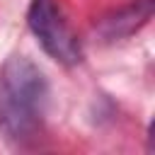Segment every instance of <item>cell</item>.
Wrapping results in <instances>:
<instances>
[{
  "instance_id": "1",
  "label": "cell",
  "mask_w": 155,
  "mask_h": 155,
  "mask_svg": "<svg viewBox=\"0 0 155 155\" xmlns=\"http://www.w3.org/2000/svg\"><path fill=\"white\" fill-rule=\"evenodd\" d=\"M48 80L27 56H10L0 70V131L12 143L34 140L46 121Z\"/></svg>"
},
{
  "instance_id": "2",
  "label": "cell",
  "mask_w": 155,
  "mask_h": 155,
  "mask_svg": "<svg viewBox=\"0 0 155 155\" xmlns=\"http://www.w3.org/2000/svg\"><path fill=\"white\" fill-rule=\"evenodd\" d=\"M27 22L41 48L63 65H75L82 58L80 39L63 15L58 0H31Z\"/></svg>"
},
{
  "instance_id": "3",
  "label": "cell",
  "mask_w": 155,
  "mask_h": 155,
  "mask_svg": "<svg viewBox=\"0 0 155 155\" xmlns=\"http://www.w3.org/2000/svg\"><path fill=\"white\" fill-rule=\"evenodd\" d=\"M153 10H155V0H133L109 15H104L94 31L102 41H119V39H126L131 34H136L140 27H145L153 17Z\"/></svg>"
}]
</instances>
